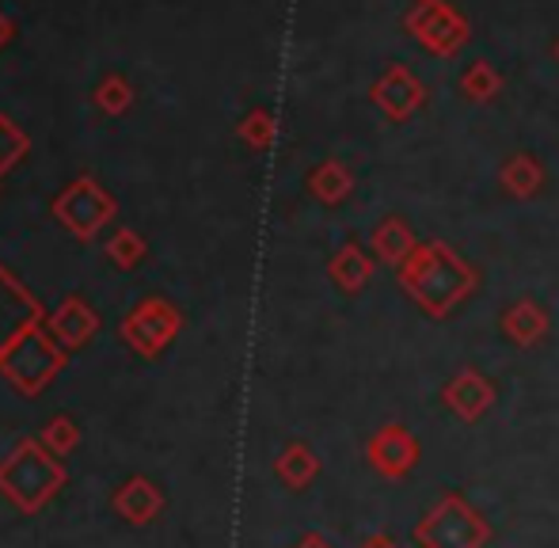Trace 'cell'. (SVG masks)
Segmentation results:
<instances>
[{"instance_id": "1", "label": "cell", "mask_w": 559, "mask_h": 548, "mask_svg": "<svg viewBox=\"0 0 559 548\" xmlns=\"http://www.w3.org/2000/svg\"><path fill=\"white\" fill-rule=\"evenodd\" d=\"M396 282L427 317L445 320L476 294L479 274L445 240H430V245H415V252L400 263Z\"/></svg>"}, {"instance_id": "2", "label": "cell", "mask_w": 559, "mask_h": 548, "mask_svg": "<svg viewBox=\"0 0 559 548\" xmlns=\"http://www.w3.org/2000/svg\"><path fill=\"white\" fill-rule=\"evenodd\" d=\"M415 545L419 548H487L491 522L479 514L472 499L461 491H445L419 522H415Z\"/></svg>"}, {"instance_id": "3", "label": "cell", "mask_w": 559, "mask_h": 548, "mask_svg": "<svg viewBox=\"0 0 559 548\" xmlns=\"http://www.w3.org/2000/svg\"><path fill=\"white\" fill-rule=\"evenodd\" d=\"M366 457L384 480H404L419 468L423 461V445L404 422H384L366 445Z\"/></svg>"}, {"instance_id": "4", "label": "cell", "mask_w": 559, "mask_h": 548, "mask_svg": "<svg viewBox=\"0 0 559 548\" xmlns=\"http://www.w3.org/2000/svg\"><path fill=\"white\" fill-rule=\"evenodd\" d=\"M495 385L484 378V373L476 370V366H464V370H456L453 378L442 385V408L453 415V419L461 422H479L487 412L495 408Z\"/></svg>"}, {"instance_id": "5", "label": "cell", "mask_w": 559, "mask_h": 548, "mask_svg": "<svg viewBox=\"0 0 559 548\" xmlns=\"http://www.w3.org/2000/svg\"><path fill=\"white\" fill-rule=\"evenodd\" d=\"M499 327H502V335L514 343V347L530 350V347H537V343H545L548 312H545V305H537L533 297H522V301H514L507 312H502Z\"/></svg>"}, {"instance_id": "6", "label": "cell", "mask_w": 559, "mask_h": 548, "mask_svg": "<svg viewBox=\"0 0 559 548\" xmlns=\"http://www.w3.org/2000/svg\"><path fill=\"white\" fill-rule=\"evenodd\" d=\"M373 99L377 104L389 111V119H407V115L415 111V107L423 104V88H419V81H415L407 69H392L389 76H384L381 84H377V92H373Z\"/></svg>"}, {"instance_id": "7", "label": "cell", "mask_w": 559, "mask_h": 548, "mask_svg": "<svg viewBox=\"0 0 559 548\" xmlns=\"http://www.w3.org/2000/svg\"><path fill=\"white\" fill-rule=\"evenodd\" d=\"M545 183V168L537 164V156L530 153H514L502 164V187H507L514 199H533Z\"/></svg>"}, {"instance_id": "8", "label": "cell", "mask_w": 559, "mask_h": 548, "mask_svg": "<svg viewBox=\"0 0 559 548\" xmlns=\"http://www.w3.org/2000/svg\"><path fill=\"white\" fill-rule=\"evenodd\" d=\"M415 245H419V240L412 237V229L404 225V217H384L381 229L373 233L377 255H381L384 263H392V267H400V263L415 252Z\"/></svg>"}, {"instance_id": "9", "label": "cell", "mask_w": 559, "mask_h": 548, "mask_svg": "<svg viewBox=\"0 0 559 548\" xmlns=\"http://www.w3.org/2000/svg\"><path fill=\"white\" fill-rule=\"evenodd\" d=\"M332 274H335V282L346 289V294H358V289L369 282V274H373V263H369L366 255H361L358 245H346L343 252L335 255Z\"/></svg>"}, {"instance_id": "10", "label": "cell", "mask_w": 559, "mask_h": 548, "mask_svg": "<svg viewBox=\"0 0 559 548\" xmlns=\"http://www.w3.org/2000/svg\"><path fill=\"white\" fill-rule=\"evenodd\" d=\"M312 191L324 202L346 199V194H350V171L338 168V164H324V168L317 171V179H312Z\"/></svg>"}, {"instance_id": "11", "label": "cell", "mask_w": 559, "mask_h": 548, "mask_svg": "<svg viewBox=\"0 0 559 548\" xmlns=\"http://www.w3.org/2000/svg\"><path fill=\"white\" fill-rule=\"evenodd\" d=\"M461 88L468 92L472 99H491L495 92H499V76H495L487 65H476L472 73L461 76Z\"/></svg>"}, {"instance_id": "12", "label": "cell", "mask_w": 559, "mask_h": 548, "mask_svg": "<svg viewBox=\"0 0 559 548\" xmlns=\"http://www.w3.org/2000/svg\"><path fill=\"white\" fill-rule=\"evenodd\" d=\"M286 476L294 484H305L309 476H317V457H312L305 445H294V450L286 453Z\"/></svg>"}, {"instance_id": "13", "label": "cell", "mask_w": 559, "mask_h": 548, "mask_svg": "<svg viewBox=\"0 0 559 548\" xmlns=\"http://www.w3.org/2000/svg\"><path fill=\"white\" fill-rule=\"evenodd\" d=\"M361 548H400L396 541H392V537H373V541H366V545H361Z\"/></svg>"}, {"instance_id": "14", "label": "cell", "mask_w": 559, "mask_h": 548, "mask_svg": "<svg viewBox=\"0 0 559 548\" xmlns=\"http://www.w3.org/2000/svg\"><path fill=\"white\" fill-rule=\"evenodd\" d=\"M301 548H332V545H328L324 537H309V541H305Z\"/></svg>"}]
</instances>
